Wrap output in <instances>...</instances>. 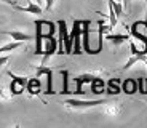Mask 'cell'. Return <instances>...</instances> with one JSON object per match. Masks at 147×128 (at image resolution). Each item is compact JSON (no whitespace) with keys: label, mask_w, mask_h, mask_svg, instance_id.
Returning <instances> with one entry per match:
<instances>
[{"label":"cell","mask_w":147,"mask_h":128,"mask_svg":"<svg viewBox=\"0 0 147 128\" xmlns=\"http://www.w3.org/2000/svg\"><path fill=\"white\" fill-rule=\"evenodd\" d=\"M82 19H74V26L70 30V35L74 37L72 40V55H82Z\"/></svg>","instance_id":"obj_1"},{"label":"cell","mask_w":147,"mask_h":128,"mask_svg":"<svg viewBox=\"0 0 147 128\" xmlns=\"http://www.w3.org/2000/svg\"><path fill=\"white\" fill-rule=\"evenodd\" d=\"M34 24H35V35L38 37H51L56 32V22L47 21V19H37Z\"/></svg>","instance_id":"obj_2"},{"label":"cell","mask_w":147,"mask_h":128,"mask_svg":"<svg viewBox=\"0 0 147 128\" xmlns=\"http://www.w3.org/2000/svg\"><path fill=\"white\" fill-rule=\"evenodd\" d=\"M8 75L11 77L10 93H11L13 96L22 95V93H24V90H26V85H27V77H19V75H15L13 72H8Z\"/></svg>","instance_id":"obj_3"},{"label":"cell","mask_w":147,"mask_h":128,"mask_svg":"<svg viewBox=\"0 0 147 128\" xmlns=\"http://www.w3.org/2000/svg\"><path fill=\"white\" fill-rule=\"evenodd\" d=\"M67 107H74V109H86V107H94L99 104H107L106 99H88V101H80V99H66L64 101Z\"/></svg>","instance_id":"obj_4"},{"label":"cell","mask_w":147,"mask_h":128,"mask_svg":"<svg viewBox=\"0 0 147 128\" xmlns=\"http://www.w3.org/2000/svg\"><path fill=\"white\" fill-rule=\"evenodd\" d=\"M58 51V39L55 37H43L42 42V55H43V62L47 61L50 56H53Z\"/></svg>","instance_id":"obj_5"},{"label":"cell","mask_w":147,"mask_h":128,"mask_svg":"<svg viewBox=\"0 0 147 128\" xmlns=\"http://www.w3.org/2000/svg\"><path fill=\"white\" fill-rule=\"evenodd\" d=\"M129 47H131V58L126 61V64L123 67H121V70H126V69H129V67L134 64V62H138V61H142V62H146L147 64V56H146V53H142L141 50H138V47L134 45V42H129Z\"/></svg>","instance_id":"obj_6"},{"label":"cell","mask_w":147,"mask_h":128,"mask_svg":"<svg viewBox=\"0 0 147 128\" xmlns=\"http://www.w3.org/2000/svg\"><path fill=\"white\" fill-rule=\"evenodd\" d=\"M43 75L47 79V90H45V95H53V70L50 67H45V66H40L37 67V77Z\"/></svg>","instance_id":"obj_7"},{"label":"cell","mask_w":147,"mask_h":128,"mask_svg":"<svg viewBox=\"0 0 147 128\" xmlns=\"http://www.w3.org/2000/svg\"><path fill=\"white\" fill-rule=\"evenodd\" d=\"M94 79L93 74H80L77 75L74 80H75V85H77V90H75V95H83V85L85 83H91V80Z\"/></svg>","instance_id":"obj_8"},{"label":"cell","mask_w":147,"mask_h":128,"mask_svg":"<svg viewBox=\"0 0 147 128\" xmlns=\"http://www.w3.org/2000/svg\"><path fill=\"white\" fill-rule=\"evenodd\" d=\"M10 5H13V8L18 11H26V13H32V15H42V7L38 3H35V2H29V3L26 5V7H19V5H15L13 2H8Z\"/></svg>","instance_id":"obj_9"},{"label":"cell","mask_w":147,"mask_h":128,"mask_svg":"<svg viewBox=\"0 0 147 128\" xmlns=\"http://www.w3.org/2000/svg\"><path fill=\"white\" fill-rule=\"evenodd\" d=\"M26 90L30 96H38L42 93V83L38 80V77L35 79H27V85H26Z\"/></svg>","instance_id":"obj_10"},{"label":"cell","mask_w":147,"mask_h":128,"mask_svg":"<svg viewBox=\"0 0 147 128\" xmlns=\"http://www.w3.org/2000/svg\"><path fill=\"white\" fill-rule=\"evenodd\" d=\"M129 30H131V35L134 37V39H138L139 42H142V43H144L142 53H146V55H147V35H144V34L139 32V29H138V21L133 22L131 27H129Z\"/></svg>","instance_id":"obj_11"},{"label":"cell","mask_w":147,"mask_h":128,"mask_svg":"<svg viewBox=\"0 0 147 128\" xmlns=\"http://www.w3.org/2000/svg\"><path fill=\"white\" fill-rule=\"evenodd\" d=\"M2 34H7V35H10L13 40L16 42H27V40H32L34 37L29 35L27 32H21V30H3Z\"/></svg>","instance_id":"obj_12"},{"label":"cell","mask_w":147,"mask_h":128,"mask_svg":"<svg viewBox=\"0 0 147 128\" xmlns=\"http://www.w3.org/2000/svg\"><path fill=\"white\" fill-rule=\"evenodd\" d=\"M90 85H91V93H93V95L99 96V95H104V93H106V83H104L102 79L94 77Z\"/></svg>","instance_id":"obj_13"},{"label":"cell","mask_w":147,"mask_h":128,"mask_svg":"<svg viewBox=\"0 0 147 128\" xmlns=\"http://www.w3.org/2000/svg\"><path fill=\"white\" fill-rule=\"evenodd\" d=\"M121 91L126 93V95H133V93L138 91V82L134 79H126V80L121 82Z\"/></svg>","instance_id":"obj_14"},{"label":"cell","mask_w":147,"mask_h":128,"mask_svg":"<svg viewBox=\"0 0 147 128\" xmlns=\"http://www.w3.org/2000/svg\"><path fill=\"white\" fill-rule=\"evenodd\" d=\"M106 39H107V40H109L112 45H115V47H118V45L125 43L126 40H129L128 35H121V34H109Z\"/></svg>","instance_id":"obj_15"},{"label":"cell","mask_w":147,"mask_h":128,"mask_svg":"<svg viewBox=\"0 0 147 128\" xmlns=\"http://www.w3.org/2000/svg\"><path fill=\"white\" fill-rule=\"evenodd\" d=\"M106 93H109V95H120V93H121V88H120V85H118L117 79H112V80L107 82Z\"/></svg>","instance_id":"obj_16"},{"label":"cell","mask_w":147,"mask_h":128,"mask_svg":"<svg viewBox=\"0 0 147 128\" xmlns=\"http://www.w3.org/2000/svg\"><path fill=\"white\" fill-rule=\"evenodd\" d=\"M61 77H63V95H69V70L67 69H64V70H61Z\"/></svg>","instance_id":"obj_17"},{"label":"cell","mask_w":147,"mask_h":128,"mask_svg":"<svg viewBox=\"0 0 147 128\" xmlns=\"http://www.w3.org/2000/svg\"><path fill=\"white\" fill-rule=\"evenodd\" d=\"M21 43L22 42H10V43H7V45H3V47H0V55L2 53H8V51H15L16 48H19L21 47Z\"/></svg>","instance_id":"obj_18"},{"label":"cell","mask_w":147,"mask_h":128,"mask_svg":"<svg viewBox=\"0 0 147 128\" xmlns=\"http://www.w3.org/2000/svg\"><path fill=\"white\" fill-rule=\"evenodd\" d=\"M138 90L142 95H147V77H141L139 79V82H138Z\"/></svg>","instance_id":"obj_19"},{"label":"cell","mask_w":147,"mask_h":128,"mask_svg":"<svg viewBox=\"0 0 147 128\" xmlns=\"http://www.w3.org/2000/svg\"><path fill=\"white\" fill-rule=\"evenodd\" d=\"M8 61H10V56H2V55H0V67L5 66Z\"/></svg>","instance_id":"obj_20"},{"label":"cell","mask_w":147,"mask_h":128,"mask_svg":"<svg viewBox=\"0 0 147 128\" xmlns=\"http://www.w3.org/2000/svg\"><path fill=\"white\" fill-rule=\"evenodd\" d=\"M43 2H45V8H47V10H51V8H53L55 0H43Z\"/></svg>","instance_id":"obj_21"},{"label":"cell","mask_w":147,"mask_h":128,"mask_svg":"<svg viewBox=\"0 0 147 128\" xmlns=\"http://www.w3.org/2000/svg\"><path fill=\"white\" fill-rule=\"evenodd\" d=\"M121 2H123V7L129 8V2H131V0H121Z\"/></svg>","instance_id":"obj_22"},{"label":"cell","mask_w":147,"mask_h":128,"mask_svg":"<svg viewBox=\"0 0 147 128\" xmlns=\"http://www.w3.org/2000/svg\"><path fill=\"white\" fill-rule=\"evenodd\" d=\"M142 27H144V29L147 30V15H146V19H144V21H142Z\"/></svg>","instance_id":"obj_23"},{"label":"cell","mask_w":147,"mask_h":128,"mask_svg":"<svg viewBox=\"0 0 147 128\" xmlns=\"http://www.w3.org/2000/svg\"><path fill=\"white\" fill-rule=\"evenodd\" d=\"M35 2H37V3H38V5H40V3H42V0H35Z\"/></svg>","instance_id":"obj_24"},{"label":"cell","mask_w":147,"mask_h":128,"mask_svg":"<svg viewBox=\"0 0 147 128\" xmlns=\"http://www.w3.org/2000/svg\"><path fill=\"white\" fill-rule=\"evenodd\" d=\"M117 2H121V0H117Z\"/></svg>","instance_id":"obj_25"},{"label":"cell","mask_w":147,"mask_h":128,"mask_svg":"<svg viewBox=\"0 0 147 128\" xmlns=\"http://www.w3.org/2000/svg\"><path fill=\"white\" fill-rule=\"evenodd\" d=\"M144 2H147V0H144Z\"/></svg>","instance_id":"obj_26"}]
</instances>
